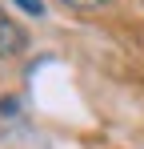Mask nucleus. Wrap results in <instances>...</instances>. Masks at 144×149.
I'll return each mask as SVG.
<instances>
[{
  "label": "nucleus",
  "mask_w": 144,
  "mask_h": 149,
  "mask_svg": "<svg viewBox=\"0 0 144 149\" xmlns=\"http://www.w3.org/2000/svg\"><path fill=\"white\" fill-rule=\"evenodd\" d=\"M20 49H24V28L8 12H0V56H16Z\"/></svg>",
  "instance_id": "f257e3e1"
},
{
  "label": "nucleus",
  "mask_w": 144,
  "mask_h": 149,
  "mask_svg": "<svg viewBox=\"0 0 144 149\" xmlns=\"http://www.w3.org/2000/svg\"><path fill=\"white\" fill-rule=\"evenodd\" d=\"M16 4H20L28 16H40V12H44V0H16Z\"/></svg>",
  "instance_id": "f03ea898"
},
{
  "label": "nucleus",
  "mask_w": 144,
  "mask_h": 149,
  "mask_svg": "<svg viewBox=\"0 0 144 149\" xmlns=\"http://www.w3.org/2000/svg\"><path fill=\"white\" fill-rule=\"evenodd\" d=\"M60 4H68V8H100L104 0H60Z\"/></svg>",
  "instance_id": "7ed1b4c3"
}]
</instances>
